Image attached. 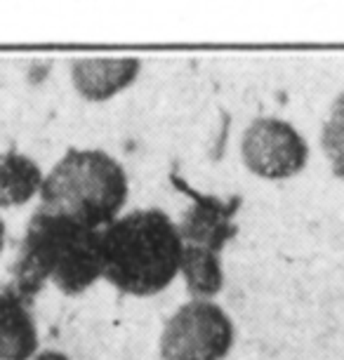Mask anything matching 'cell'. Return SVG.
I'll return each mask as SVG.
<instances>
[{
    "label": "cell",
    "mask_w": 344,
    "mask_h": 360,
    "mask_svg": "<svg viewBox=\"0 0 344 360\" xmlns=\"http://www.w3.org/2000/svg\"><path fill=\"white\" fill-rule=\"evenodd\" d=\"M38 353V330L29 302L10 288L0 292V360H31Z\"/></svg>",
    "instance_id": "cell-8"
},
{
    "label": "cell",
    "mask_w": 344,
    "mask_h": 360,
    "mask_svg": "<svg viewBox=\"0 0 344 360\" xmlns=\"http://www.w3.org/2000/svg\"><path fill=\"white\" fill-rule=\"evenodd\" d=\"M31 360H69V358H66L64 353H59V351H40Z\"/></svg>",
    "instance_id": "cell-11"
},
{
    "label": "cell",
    "mask_w": 344,
    "mask_h": 360,
    "mask_svg": "<svg viewBox=\"0 0 344 360\" xmlns=\"http://www.w3.org/2000/svg\"><path fill=\"white\" fill-rule=\"evenodd\" d=\"M43 172L38 162L19 151L0 153V210L17 207L40 193Z\"/></svg>",
    "instance_id": "cell-9"
},
{
    "label": "cell",
    "mask_w": 344,
    "mask_h": 360,
    "mask_svg": "<svg viewBox=\"0 0 344 360\" xmlns=\"http://www.w3.org/2000/svg\"><path fill=\"white\" fill-rule=\"evenodd\" d=\"M139 59H76L71 64V80L76 92L87 101H106L137 80Z\"/></svg>",
    "instance_id": "cell-7"
},
{
    "label": "cell",
    "mask_w": 344,
    "mask_h": 360,
    "mask_svg": "<svg viewBox=\"0 0 344 360\" xmlns=\"http://www.w3.org/2000/svg\"><path fill=\"white\" fill-rule=\"evenodd\" d=\"M321 146L328 155L333 172L344 181V90L335 99L333 108H330V115L326 118V123H323Z\"/></svg>",
    "instance_id": "cell-10"
},
{
    "label": "cell",
    "mask_w": 344,
    "mask_h": 360,
    "mask_svg": "<svg viewBox=\"0 0 344 360\" xmlns=\"http://www.w3.org/2000/svg\"><path fill=\"white\" fill-rule=\"evenodd\" d=\"M102 278L134 297L163 292L181 269V238L163 210H134L99 231Z\"/></svg>",
    "instance_id": "cell-2"
},
{
    "label": "cell",
    "mask_w": 344,
    "mask_h": 360,
    "mask_svg": "<svg viewBox=\"0 0 344 360\" xmlns=\"http://www.w3.org/2000/svg\"><path fill=\"white\" fill-rule=\"evenodd\" d=\"M243 162L262 179H290L309 160V146L293 125L279 118H257L241 139Z\"/></svg>",
    "instance_id": "cell-5"
},
{
    "label": "cell",
    "mask_w": 344,
    "mask_h": 360,
    "mask_svg": "<svg viewBox=\"0 0 344 360\" xmlns=\"http://www.w3.org/2000/svg\"><path fill=\"white\" fill-rule=\"evenodd\" d=\"M127 200V174L99 148H69L40 186L43 212L99 231L118 219Z\"/></svg>",
    "instance_id": "cell-3"
},
{
    "label": "cell",
    "mask_w": 344,
    "mask_h": 360,
    "mask_svg": "<svg viewBox=\"0 0 344 360\" xmlns=\"http://www.w3.org/2000/svg\"><path fill=\"white\" fill-rule=\"evenodd\" d=\"M234 346V323L210 299H189L167 318L160 335L163 360H224Z\"/></svg>",
    "instance_id": "cell-4"
},
{
    "label": "cell",
    "mask_w": 344,
    "mask_h": 360,
    "mask_svg": "<svg viewBox=\"0 0 344 360\" xmlns=\"http://www.w3.org/2000/svg\"><path fill=\"white\" fill-rule=\"evenodd\" d=\"M238 200L222 202L217 198H200L193 195V205L177 224L184 252L219 257L222 248L236 236V226L231 224Z\"/></svg>",
    "instance_id": "cell-6"
},
{
    "label": "cell",
    "mask_w": 344,
    "mask_h": 360,
    "mask_svg": "<svg viewBox=\"0 0 344 360\" xmlns=\"http://www.w3.org/2000/svg\"><path fill=\"white\" fill-rule=\"evenodd\" d=\"M3 248H5V221L0 219V255H3Z\"/></svg>",
    "instance_id": "cell-12"
},
{
    "label": "cell",
    "mask_w": 344,
    "mask_h": 360,
    "mask_svg": "<svg viewBox=\"0 0 344 360\" xmlns=\"http://www.w3.org/2000/svg\"><path fill=\"white\" fill-rule=\"evenodd\" d=\"M102 278L99 231L50 212H33L12 264L10 290L33 302L45 283L76 297Z\"/></svg>",
    "instance_id": "cell-1"
}]
</instances>
